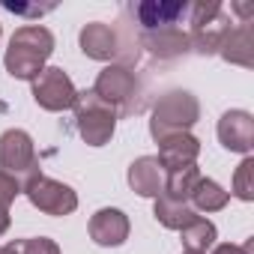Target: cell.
<instances>
[{
  "label": "cell",
  "instance_id": "1",
  "mask_svg": "<svg viewBox=\"0 0 254 254\" xmlns=\"http://www.w3.org/2000/svg\"><path fill=\"white\" fill-rule=\"evenodd\" d=\"M54 54V36L48 27H39V24H27V27H18L9 39V48H6V72L18 81H33L42 69H45V60Z\"/></svg>",
  "mask_w": 254,
  "mask_h": 254
},
{
  "label": "cell",
  "instance_id": "2",
  "mask_svg": "<svg viewBox=\"0 0 254 254\" xmlns=\"http://www.w3.org/2000/svg\"><path fill=\"white\" fill-rule=\"evenodd\" d=\"M200 120V105L197 99L189 93V90H171L165 93L156 105H153V114H150V135L156 144L174 138V135H183L189 132L191 126Z\"/></svg>",
  "mask_w": 254,
  "mask_h": 254
},
{
  "label": "cell",
  "instance_id": "3",
  "mask_svg": "<svg viewBox=\"0 0 254 254\" xmlns=\"http://www.w3.org/2000/svg\"><path fill=\"white\" fill-rule=\"evenodd\" d=\"M75 123H78V135L90 144V147H105L114 138L117 129V108L108 105L105 99H99L93 90H84L75 96Z\"/></svg>",
  "mask_w": 254,
  "mask_h": 254
},
{
  "label": "cell",
  "instance_id": "4",
  "mask_svg": "<svg viewBox=\"0 0 254 254\" xmlns=\"http://www.w3.org/2000/svg\"><path fill=\"white\" fill-rule=\"evenodd\" d=\"M191 12V33H189V45L197 54H215L221 48V39L230 30V21L221 9L218 0H200V3L189 6Z\"/></svg>",
  "mask_w": 254,
  "mask_h": 254
},
{
  "label": "cell",
  "instance_id": "5",
  "mask_svg": "<svg viewBox=\"0 0 254 254\" xmlns=\"http://www.w3.org/2000/svg\"><path fill=\"white\" fill-rule=\"evenodd\" d=\"M18 186H21V191L27 194V200H30L39 212H45V215H69V212L78 209V194H75L66 183H57V180L45 177L42 171L30 174V177L21 180Z\"/></svg>",
  "mask_w": 254,
  "mask_h": 254
},
{
  "label": "cell",
  "instance_id": "6",
  "mask_svg": "<svg viewBox=\"0 0 254 254\" xmlns=\"http://www.w3.org/2000/svg\"><path fill=\"white\" fill-rule=\"evenodd\" d=\"M93 93L99 99H105L108 105L117 108V114H129L138 108V99H141V81L135 78V72L129 66H120V63H111L99 72L96 78V87Z\"/></svg>",
  "mask_w": 254,
  "mask_h": 254
},
{
  "label": "cell",
  "instance_id": "7",
  "mask_svg": "<svg viewBox=\"0 0 254 254\" xmlns=\"http://www.w3.org/2000/svg\"><path fill=\"white\" fill-rule=\"evenodd\" d=\"M0 171L15 180H27L30 174L39 171L33 138L24 129H9L0 135Z\"/></svg>",
  "mask_w": 254,
  "mask_h": 254
},
{
  "label": "cell",
  "instance_id": "8",
  "mask_svg": "<svg viewBox=\"0 0 254 254\" xmlns=\"http://www.w3.org/2000/svg\"><path fill=\"white\" fill-rule=\"evenodd\" d=\"M75 96L78 90L60 66H48L33 78V99L45 111H66L75 105Z\"/></svg>",
  "mask_w": 254,
  "mask_h": 254
},
{
  "label": "cell",
  "instance_id": "9",
  "mask_svg": "<svg viewBox=\"0 0 254 254\" xmlns=\"http://www.w3.org/2000/svg\"><path fill=\"white\" fill-rule=\"evenodd\" d=\"M218 141L230 153L248 156L254 147V117L248 111H227L218 120Z\"/></svg>",
  "mask_w": 254,
  "mask_h": 254
},
{
  "label": "cell",
  "instance_id": "10",
  "mask_svg": "<svg viewBox=\"0 0 254 254\" xmlns=\"http://www.w3.org/2000/svg\"><path fill=\"white\" fill-rule=\"evenodd\" d=\"M90 239L102 248H117L129 239V218H126L123 209H99L90 218Z\"/></svg>",
  "mask_w": 254,
  "mask_h": 254
},
{
  "label": "cell",
  "instance_id": "11",
  "mask_svg": "<svg viewBox=\"0 0 254 254\" xmlns=\"http://www.w3.org/2000/svg\"><path fill=\"white\" fill-rule=\"evenodd\" d=\"M197 153H200V141H197L191 132H183V135H174V138L162 141V144H159V156H156V159H159L162 171L168 174V171H177V168L194 165Z\"/></svg>",
  "mask_w": 254,
  "mask_h": 254
},
{
  "label": "cell",
  "instance_id": "12",
  "mask_svg": "<svg viewBox=\"0 0 254 254\" xmlns=\"http://www.w3.org/2000/svg\"><path fill=\"white\" fill-rule=\"evenodd\" d=\"M129 186L141 197H162L165 189V171L156 156H141L129 165Z\"/></svg>",
  "mask_w": 254,
  "mask_h": 254
},
{
  "label": "cell",
  "instance_id": "13",
  "mask_svg": "<svg viewBox=\"0 0 254 254\" xmlns=\"http://www.w3.org/2000/svg\"><path fill=\"white\" fill-rule=\"evenodd\" d=\"M218 54H221L227 63H236V66H242V69H251V66H254V30H251V21L230 27L227 36L221 39Z\"/></svg>",
  "mask_w": 254,
  "mask_h": 254
},
{
  "label": "cell",
  "instance_id": "14",
  "mask_svg": "<svg viewBox=\"0 0 254 254\" xmlns=\"http://www.w3.org/2000/svg\"><path fill=\"white\" fill-rule=\"evenodd\" d=\"M141 42L150 54L162 57V60H171V57H180L186 54L191 45H189V33H183L180 27H162V30H144L141 33Z\"/></svg>",
  "mask_w": 254,
  "mask_h": 254
},
{
  "label": "cell",
  "instance_id": "15",
  "mask_svg": "<svg viewBox=\"0 0 254 254\" xmlns=\"http://www.w3.org/2000/svg\"><path fill=\"white\" fill-rule=\"evenodd\" d=\"M132 12L144 30H162V27H177V21L189 12V3H156V0H147V3H138Z\"/></svg>",
  "mask_w": 254,
  "mask_h": 254
},
{
  "label": "cell",
  "instance_id": "16",
  "mask_svg": "<svg viewBox=\"0 0 254 254\" xmlns=\"http://www.w3.org/2000/svg\"><path fill=\"white\" fill-rule=\"evenodd\" d=\"M78 42H81V51L90 60H114L117 57V48H120L117 33L108 24H99V21L87 24L81 30V36H78Z\"/></svg>",
  "mask_w": 254,
  "mask_h": 254
},
{
  "label": "cell",
  "instance_id": "17",
  "mask_svg": "<svg viewBox=\"0 0 254 254\" xmlns=\"http://www.w3.org/2000/svg\"><path fill=\"white\" fill-rule=\"evenodd\" d=\"M153 215L159 218V224H165L168 230H183L189 227L194 218H200L191 203H183V200H171V197H156V206H153Z\"/></svg>",
  "mask_w": 254,
  "mask_h": 254
},
{
  "label": "cell",
  "instance_id": "18",
  "mask_svg": "<svg viewBox=\"0 0 254 254\" xmlns=\"http://www.w3.org/2000/svg\"><path fill=\"white\" fill-rule=\"evenodd\" d=\"M197 183H200L197 165H186V168H177V171H168V174H165V189H162V194L171 197V200L189 203V197H191V191H194Z\"/></svg>",
  "mask_w": 254,
  "mask_h": 254
},
{
  "label": "cell",
  "instance_id": "19",
  "mask_svg": "<svg viewBox=\"0 0 254 254\" xmlns=\"http://www.w3.org/2000/svg\"><path fill=\"white\" fill-rule=\"evenodd\" d=\"M227 200H230V194L215 180H206V177H200V183L194 186V191L189 197L194 212H218V209L227 206Z\"/></svg>",
  "mask_w": 254,
  "mask_h": 254
},
{
  "label": "cell",
  "instance_id": "20",
  "mask_svg": "<svg viewBox=\"0 0 254 254\" xmlns=\"http://www.w3.org/2000/svg\"><path fill=\"white\" fill-rule=\"evenodd\" d=\"M180 233H183V254H206L218 236V230L209 218H194Z\"/></svg>",
  "mask_w": 254,
  "mask_h": 254
},
{
  "label": "cell",
  "instance_id": "21",
  "mask_svg": "<svg viewBox=\"0 0 254 254\" xmlns=\"http://www.w3.org/2000/svg\"><path fill=\"white\" fill-rule=\"evenodd\" d=\"M3 254H60V245L54 239L36 236V239H15L9 245H0Z\"/></svg>",
  "mask_w": 254,
  "mask_h": 254
},
{
  "label": "cell",
  "instance_id": "22",
  "mask_svg": "<svg viewBox=\"0 0 254 254\" xmlns=\"http://www.w3.org/2000/svg\"><path fill=\"white\" fill-rule=\"evenodd\" d=\"M18 191H21L18 180L0 171V236L9 230V206H12V200H15Z\"/></svg>",
  "mask_w": 254,
  "mask_h": 254
},
{
  "label": "cell",
  "instance_id": "23",
  "mask_svg": "<svg viewBox=\"0 0 254 254\" xmlns=\"http://www.w3.org/2000/svg\"><path fill=\"white\" fill-rule=\"evenodd\" d=\"M233 194L239 200H254V159L245 156L233 174Z\"/></svg>",
  "mask_w": 254,
  "mask_h": 254
},
{
  "label": "cell",
  "instance_id": "24",
  "mask_svg": "<svg viewBox=\"0 0 254 254\" xmlns=\"http://www.w3.org/2000/svg\"><path fill=\"white\" fill-rule=\"evenodd\" d=\"M251 248H254V242H251V239H248L245 245L224 242V245H215V248H212V254H251Z\"/></svg>",
  "mask_w": 254,
  "mask_h": 254
},
{
  "label": "cell",
  "instance_id": "25",
  "mask_svg": "<svg viewBox=\"0 0 254 254\" xmlns=\"http://www.w3.org/2000/svg\"><path fill=\"white\" fill-rule=\"evenodd\" d=\"M6 9H9V12H21V15H36V12L42 15V12H48L51 6H39V9H36V6H15V3H6Z\"/></svg>",
  "mask_w": 254,
  "mask_h": 254
},
{
  "label": "cell",
  "instance_id": "26",
  "mask_svg": "<svg viewBox=\"0 0 254 254\" xmlns=\"http://www.w3.org/2000/svg\"><path fill=\"white\" fill-rule=\"evenodd\" d=\"M230 9H233V12H236V15H239V18H242V21H239V24H248V18H251V15H254V6H251V3H233V6H230Z\"/></svg>",
  "mask_w": 254,
  "mask_h": 254
},
{
  "label": "cell",
  "instance_id": "27",
  "mask_svg": "<svg viewBox=\"0 0 254 254\" xmlns=\"http://www.w3.org/2000/svg\"><path fill=\"white\" fill-rule=\"evenodd\" d=\"M0 254H3V248H0Z\"/></svg>",
  "mask_w": 254,
  "mask_h": 254
}]
</instances>
